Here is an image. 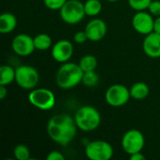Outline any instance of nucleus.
Returning <instances> with one entry per match:
<instances>
[{"label":"nucleus","mask_w":160,"mask_h":160,"mask_svg":"<svg viewBox=\"0 0 160 160\" xmlns=\"http://www.w3.org/2000/svg\"><path fill=\"white\" fill-rule=\"evenodd\" d=\"M78 127L74 117L67 113L53 115L48 122L47 132L50 139L62 146L68 145L77 134Z\"/></svg>","instance_id":"f257e3e1"},{"label":"nucleus","mask_w":160,"mask_h":160,"mask_svg":"<svg viewBox=\"0 0 160 160\" xmlns=\"http://www.w3.org/2000/svg\"><path fill=\"white\" fill-rule=\"evenodd\" d=\"M83 71L79 64L66 62L58 68L56 73V84L62 89H71L82 81Z\"/></svg>","instance_id":"f03ea898"},{"label":"nucleus","mask_w":160,"mask_h":160,"mask_svg":"<svg viewBox=\"0 0 160 160\" xmlns=\"http://www.w3.org/2000/svg\"><path fill=\"white\" fill-rule=\"evenodd\" d=\"M78 128L84 132L96 130L101 124V115L93 106L84 105L80 107L74 115Z\"/></svg>","instance_id":"7ed1b4c3"},{"label":"nucleus","mask_w":160,"mask_h":160,"mask_svg":"<svg viewBox=\"0 0 160 160\" xmlns=\"http://www.w3.org/2000/svg\"><path fill=\"white\" fill-rule=\"evenodd\" d=\"M28 101L38 110L50 111L54 107L56 98L52 91L48 88H34L28 95Z\"/></svg>","instance_id":"20e7f679"},{"label":"nucleus","mask_w":160,"mask_h":160,"mask_svg":"<svg viewBox=\"0 0 160 160\" xmlns=\"http://www.w3.org/2000/svg\"><path fill=\"white\" fill-rule=\"evenodd\" d=\"M84 5L80 0H68L60 9L61 19L68 24H76L85 16Z\"/></svg>","instance_id":"39448f33"},{"label":"nucleus","mask_w":160,"mask_h":160,"mask_svg":"<svg viewBox=\"0 0 160 160\" xmlns=\"http://www.w3.org/2000/svg\"><path fill=\"white\" fill-rule=\"evenodd\" d=\"M15 69V82L19 87L24 90H32L37 87L39 82V74L34 67L22 65Z\"/></svg>","instance_id":"423d86ee"},{"label":"nucleus","mask_w":160,"mask_h":160,"mask_svg":"<svg viewBox=\"0 0 160 160\" xmlns=\"http://www.w3.org/2000/svg\"><path fill=\"white\" fill-rule=\"evenodd\" d=\"M85 156L90 160H110L113 157V148L108 142L93 141L86 144Z\"/></svg>","instance_id":"0eeeda50"},{"label":"nucleus","mask_w":160,"mask_h":160,"mask_svg":"<svg viewBox=\"0 0 160 160\" xmlns=\"http://www.w3.org/2000/svg\"><path fill=\"white\" fill-rule=\"evenodd\" d=\"M121 143L125 153L131 156L142 151L145 144V139L140 130L129 129L124 134Z\"/></svg>","instance_id":"6e6552de"},{"label":"nucleus","mask_w":160,"mask_h":160,"mask_svg":"<svg viewBox=\"0 0 160 160\" xmlns=\"http://www.w3.org/2000/svg\"><path fill=\"white\" fill-rule=\"evenodd\" d=\"M130 98V90L126 85L119 83L111 85L105 93L106 102L110 106L115 108L127 104Z\"/></svg>","instance_id":"1a4fd4ad"},{"label":"nucleus","mask_w":160,"mask_h":160,"mask_svg":"<svg viewBox=\"0 0 160 160\" xmlns=\"http://www.w3.org/2000/svg\"><path fill=\"white\" fill-rule=\"evenodd\" d=\"M11 49L19 56H28L36 50L34 38L27 34H19L12 39Z\"/></svg>","instance_id":"9d476101"},{"label":"nucleus","mask_w":160,"mask_h":160,"mask_svg":"<svg viewBox=\"0 0 160 160\" xmlns=\"http://www.w3.org/2000/svg\"><path fill=\"white\" fill-rule=\"evenodd\" d=\"M154 22L155 19L153 18L150 12L137 11V13L132 18V26L136 32L141 35H148L154 32Z\"/></svg>","instance_id":"9b49d317"},{"label":"nucleus","mask_w":160,"mask_h":160,"mask_svg":"<svg viewBox=\"0 0 160 160\" xmlns=\"http://www.w3.org/2000/svg\"><path fill=\"white\" fill-rule=\"evenodd\" d=\"M74 52L73 45L67 39H61L55 42L52 47V56L58 63L68 62Z\"/></svg>","instance_id":"f8f14e48"},{"label":"nucleus","mask_w":160,"mask_h":160,"mask_svg":"<svg viewBox=\"0 0 160 160\" xmlns=\"http://www.w3.org/2000/svg\"><path fill=\"white\" fill-rule=\"evenodd\" d=\"M84 31L87 34L88 39L93 42L101 40L107 34L106 22L98 18L91 20L85 26Z\"/></svg>","instance_id":"ddd939ff"},{"label":"nucleus","mask_w":160,"mask_h":160,"mask_svg":"<svg viewBox=\"0 0 160 160\" xmlns=\"http://www.w3.org/2000/svg\"><path fill=\"white\" fill-rule=\"evenodd\" d=\"M144 53L151 58H160V34L152 32L145 36L142 42Z\"/></svg>","instance_id":"4468645a"},{"label":"nucleus","mask_w":160,"mask_h":160,"mask_svg":"<svg viewBox=\"0 0 160 160\" xmlns=\"http://www.w3.org/2000/svg\"><path fill=\"white\" fill-rule=\"evenodd\" d=\"M17 26V18L14 14L5 12L0 16V33L9 34Z\"/></svg>","instance_id":"2eb2a0df"},{"label":"nucleus","mask_w":160,"mask_h":160,"mask_svg":"<svg viewBox=\"0 0 160 160\" xmlns=\"http://www.w3.org/2000/svg\"><path fill=\"white\" fill-rule=\"evenodd\" d=\"M130 90V96L132 98L137 99V100H142L145 98L148 97L149 93H150V89L149 86L142 82H139L134 83Z\"/></svg>","instance_id":"dca6fc26"},{"label":"nucleus","mask_w":160,"mask_h":160,"mask_svg":"<svg viewBox=\"0 0 160 160\" xmlns=\"http://www.w3.org/2000/svg\"><path fill=\"white\" fill-rule=\"evenodd\" d=\"M16 69L9 65H3L0 68V84L8 85L15 81Z\"/></svg>","instance_id":"f3484780"},{"label":"nucleus","mask_w":160,"mask_h":160,"mask_svg":"<svg viewBox=\"0 0 160 160\" xmlns=\"http://www.w3.org/2000/svg\"><path fill=\"white\" fill-rule=\"evenodd\" d=\"M34 42H35L36 50H38V51H47L50 48H52V38L48 34H45V33H40L37 35L34 38Z\"/></svg>","instance_id":"a211bd4d"},{"label":"nucleus","mask_w":160,"mask_h":160,"mask_svg":"<svg viewBox=\"0 0 160 160\" xmlns=\"http://www.w3.org/2000/svg\"><path fill=\"white\" fill-rule=\"evenodd\" d=\"M79 66L83 72L96 70V68H98V59L95 55L86 54L81 58L79 62Z\"/></svg>","instance_id":"6ab92c4d"},{"label":"nucleus","mask_w":160,"mask_h":160,"mask_svg":"<svg viewBox=\"0 0 160 160\" xmlns=\"http://www.w3.org/2000/svg\"><path fill=\"white\" fill-rule=\"evenodd\" d=\"M84 11L87 16H98L102 9V4L99 0H87L83 3Z\"/></svg>","instance_id":"aec40b11"},{"label":"nucleus","mask_w":160,"mask_h":160,"mask_svg":"<svg viewBox=\"0 0 160 160\" xmlns=\"http://www.w3.org/2000/svg\"><path fill=\"white\" fill-rule=\"evenodd\" d=\"M98 82H99V78H98V75L96 73L95 70L83 72L82 82L83 83L84 86H86V87H95L98 83Z\"/></svg>","instance_id":"412c9836"},{"label":"nucleus","mask_w":160,"mask_h":160,"mask_svg":"<svg viewBox=\"0 0 160 160\" xmlns=\"http://www.w3.org/2000/svg\"><path fill=\"white\" fill-rule=\"evenodd\" d=\"M30 150L24 144H18L13 149V156L18 160H27L30 158Z\"/></svg>","instance_id":"4be33fe9"},{"label":"nucleus","mask_w":160,"mask_h":160,"mask_svg":"<svg viewBox=\"0 0 160 160\" xmlns=\"http://www.w3.org/2000/svg\"><path fill=\"white\" fill-rule=\"evenodd\" d=\"M153 0H128L129 7L136 11H142L148 9Z\"/></svg>","instance_id":"5701e85b"},{"label":"nucleus","mask_w":160,"mask_h":160,"mask_svg":"<svg viewBox=\"0 0 160 160\" xmlns=\"http://www.w3.org/2000/svg\"><path fill=\"white\" fill-rule=\"evenodd\" d=\"M68 0H43L44 5L51 10H60Z\"/></svg>","instance_id":"b1692460"},{"label":"nucleus","mask_w":160,"mask_h":160,"mask_svg":"<svg viewBox=\"0 0 160 160\" xmlns=\"http://www.w3.org/2000/svg\"><path fill=\"white\" fill-rule=\"evenodd\" d=\"M148 10L154 16H160V0H153L148 8Z\"/></svg>","instance_id":"393cba45"},{"label":"nucleus","mask_w":160,"mask_h":160,"mask_svg":"<svg viewBox=\"0 0 160 160\" xmlns=\"http://www.w3.org/2000/svg\"><path fill=\"white\" fill-rule=\"evenodd\" d=\"M73 40L78 44H82V43L86 42L89 39H88L86 32L83 30V31H78L77 33H75V35L73 36Z\"/></svg>","instance_id":"a878e982"},{"label":"nucleus","mask_w":160,"mask_h":160,"mask_svg":"<svg viewBox=\"0 0 160 160\" xmlns=\"http://www.w3.org/2000/svg\"><path fill=\"white\" fill-rule=\"evenodd\" d=\"M46 158L47 160H65V157L59 151L54 150V151L50 152Z\"/></svg>","instance_id":"bb28decb"},{"label":"nucleus","mask_w":160,"mask_h":160,"mask_svg":"<svg viewBox=\"0 0 160 160\" xmlns=\"http://www.w3.org/2000/svg\"><path fill=\"white\" fill-rule=\"evenodd\" d=\"M154 32L160 34V16L157 17L155 19V22H154Z\"/></svg>","instance_id":"cd10ccee"},{"label":"nucleus","mask_w":160,"mask_h":160,"mask_svg":"<svg viewBox=\"0 0 160 160\" xmlns=\"http://www.w3.org/2000/svg\"><path fill=\"white\" fill-rule=\"evenodd\" d=\"M129 157H130V159L131 160H145V157L142 154V152L133 154V155H131Z\"/></svg>","instance_id":"c85d7f7f"},{"label":"nucleus","mask_w":160,"mask_h":160,"mask_svg":"<svg viewBox=\"0 0 160 160\" xmlns=\"http://www.w3.org/2000/svg\"><path fill=\"white\" fill-rule=\"evenodd\" d=\"M8 96V89L6 85H1L0 84V98L4 99Z\"/></svg>","instance_id":"c756f323"},{"label":"nucleus","mask_w":160,"mask_h":160,"mask_svg":"<svg viewBox=\"0 0 160 160\" xmlns=\"http://www.w3.org/2000/svg\"><path fill=\"white\" fill-rule=\"evenodd\" d=\"M107 1H109V2H116L118 0H107Z\"/></svg>","instance_id":"7c9ffc66"}]
</instances>
